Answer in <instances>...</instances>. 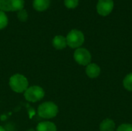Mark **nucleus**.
<instances>
[{
  "label": "nucleus",
  "mask_w": 132,
  "mask_h": 131,
  "mask_svg": "<svg viewBox=\"0 0 132 131\" xmlns=\"http://www.w3.org/2000/svg\"><path fill=\"white\" fill-rule=\"evenodd\" d=\"M29 82L22 74H15L9 79V86L15 93H23L28 89Z\"/></svg>",
  "instance_id": "1"
},
{
  "label": "nucleus",
  "mask_w": 132,
  "mask_h": 131,
  "mask_svg": "<svg viewBox=\"0 0 132 131\" xmlns=\"http://www.w3.org/2000/svg\"><path fill=\"white\" fill-rule=\"evenodd\" d=\"M59 112L58 107L53 102H45L38 107V114L44 119H51L55 117Z\"/></svg>",
  "instance_id": "2"
},
{
  "label": "nucleus",
  "mask_w": 132,
  "mask_h": 131,
  "mask_svg": "<svg viewBox=\"0 0 132 131\" xmlns=\"http://www.w3.org/2000/svg\"><path fill=\"white\" fill-rule=\"evenodd\" d=\"M67 45L73 49H78L84 42V35L77 29L71 30L66 37Z\"/></svg>",
  "instance_id": "3"
},
{
  "label": "nucleus",
  "mask_w": 132,
  "mask_h": 131,
  "mask_svg": "<svg viewBox=\"0 0 132 131\" xmlns=\"http://www.w3.org/2000/svg\"><path fill=\"white\" fill-rule=\"evenodd\" d=\"M44 90L42 87L39 86H32L28 87V89L25 91L24 97L27 101L29 102H37L42 100L44 97Z\"/></svg>",
  "instance_id": "4"
},
{
  "label": "nucleus",
  "mask_w": 132,
  "mask_h": 131,
  "mask_svg": "<svg viewBox=\"0 0 132 131\" xmlns=\"http://www.w3.org/2000/svg\"><path fill=\"white\" fill-rule=\"evenodd\" d=\"M24 7V0H0L1 11H19Z\"/></svg>",
  "instance_id": "5"
},
{
  "label": "nucleus",
  "mask_w": 132,
  "mask_h": 131,
  "mask_svg": "<svg viewBox=\"0 0 132 131\" xmlns=\"http://www.w3.org/2000/svg\"><path fill=\"white\" fill-rule=\"evenodd\" d=\"M73 57L75 61L81 66H87L91 62V54L85 48H78L75 50Z\"/></svg>",
  "instance_id": "6"
},
{
  "label": "nucleus",
  "mask_w": 132,
  "mask_h": 131,
  "mask_svg": "<svg viewBox=\"0 0 132 131\" xmlns=\"http://www.w3.org/2000/svg\"><path fill=\"white\" fill-rule=\"evenodd\" d=\"M113 0H99L97 5V11L102 16L108 15L114 8Z\"/></svg>",
  "instance_id": "7"
},
{
  "label": "nucleus",
  "mask_w": 132,
  "mask_h": 131,
  "mask_svg": "<svg viewBox=\"0 0 132 131\" xmlns=\"http://www.w3.org/2000/svg\"><path fill=\"white\" fill-rule=\"evenodd\" d=\"M86 73L88 77L94 79L97 78L101 73V68L98 65L95 63H90L87 66Z\"/></svg>",
  "instance_id": "8"
},
{
  "label": "nucleus",
  "mask_w": 132,
  "mask_h": 131,
  "mask_svg": "<svg viewBox=\"0 0 132 131\" xmlns=\"http://www.w3.org/2000/svg\"><path fill=\"white\" fill-rule=\"evenodd\" d=\"M53 46L56 49H63L67 46V39L63 36H56L53 39Z\"/></svg>",
  "instance_id": "9"
},
{
  "label": "nucleus",
  "mask_w": 132,
  "mask_h": 131,
  "mask_svg": "<svg viewBox=\"0 0 132 131\" xmlns=\"http://www.w3.org/2000/svg\"><path fill=\"white\" fill-rule=\"evenodd\" d=\"M115 123L111 119H105L100 124V131H114Z\"/></svg>",
  "instance_id": "10"
},
{
  "label": "nucleus",
  "mask_w": 132,
  "mask_h": 131,
  "mask_svg": "<svg viewBox=\"0 0 132 131\" xmlns=\"http://www.w3.org/2000/svg\"><path fill=\"white\" fill-rule=\"evenodd\" d=\"M36 131H56V125L50 121L39 123L36 127Z\"/></svg>",
  "instance_id": "11"
},
{
  "label": "nucleus",
  "mask_w": 132,
  "mask_h": 131,
  "mask_svg": "<svg viewBox=\"0 0 132 131\" xmlns=\"http://www.w3.org/2000/svg\"><path fill=\"white\" fill-rule=\"evenodd\" d=\"M50 3V0H33V7L36 11L43 12L49 8Z\"/></svg>",
  "instance_id": "12"
},
{
  "label": "nucleus",
  "mask_w": 132,
  "mask_h": 131,
  "mask_svg": "<svg viewBox=\"0 0 132 131\" xmlns=\"http://www.w3.org/2000/svg\"><path fill=\"white\" fill-rule=\"evenodd\" d=\"M123 86L127 90L132 91V73L128 74L125 77L123 80Z\"/></svg>",
  "instance_id": "13"
},
{
  "label": "nucleus",
  "mask_w": 132,
  "mask_h": 131,
  "mask_svg": "<svg viewBox=\"0 0 132 131\" xmlns=\"http://www.w3.org/2000/svg\"><path fill=\"white\" fill-rule=\"evenodd\" d=\"M8 24V18L4 12L0 10V29H4Z\"/></svg>",
  "instance_id": "14"
},
{
  "label": "nucleus",
  "mask_w": 132,
  "mask_h": 131,
  "mask_svg": "<svg viewBox=\"0 0 132 131\" xmlns=\"http://www.w3.org/2000/svg\"><path fill=\"white\" fill-rule=\"evenodd\" d=\"M17 16H18V19L21 22H26L27 20V19H28V13L24 8H22V9L18 11Z\"/></svg>",
  "instance_id": "15"
},
{
  "label": "nucleus",
  "mask_w": 132,
  "mask_h": 131,
  "mask_svg": "<svg viewBox=\"0 0 132 131\" xmlns=\"http://www.w3.org/2000/svg\"><path fill=\"white\" fill-rule=\"evenodd\" d=\"M79 0H64V4L68 8H74L78 5Z\"/></svg>",
  "instance_id": "16"
},
{
  "label": "nucleus",
  "mask_w": 132,
  "mask_h": 131,
  "mask_svg": "<svg viewBox=\"0 0 132 131\" xmlns=\"http://www.w3.org/2000/svg\"><path fill=\"white\" fill-rule=\"evenodd\" d=\"M117 131H132V124H123L118 127Z\"/></svg>",
  "instance_id": "17"
},
{
  "label": "nucleus",
  "mask_w": 132,
  "mask_h": 131,
  "mask_svg": "<svg viewBox=\"0 0 132 131\" xmlns=\"http://www.w3.org/2000/svg\"><path fill=\"white\" fill-rule=\"evenodd\" d=\"M0 131H6L2 126H0Z\"/></svg>",
  "instance_id": "18"
},
{
  "label": "nucleus",
  "mask_w": 132,
  "mask_h": 131,
  "mask_svg": "<svg viewBox=\"0 0 132 131\" xmlns=\"http://www.w3.org/2000/svg\"><path fill=\"white\" fill-rule=\"evenodd\" d=\"M27 131H36V130H34L33 129H30V130H28Z\"/></svg>",
  "instance_id": "19"
}]
</instances>
